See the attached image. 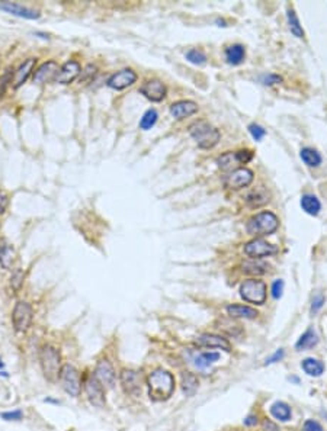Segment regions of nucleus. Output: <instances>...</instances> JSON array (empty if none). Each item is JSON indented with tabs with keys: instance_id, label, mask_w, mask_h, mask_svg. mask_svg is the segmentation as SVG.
<instances>
[{
	"instance_id": "50",
	"label": "nucleus",
	"mask_w": 327,
	"mask_h": 431,
	"mask_svg": "<svg viewBox=\"0 0 327 431\" xmlns=\"http://www.w3.org/2000/svg\"><path fill=\"white\" fill-rule=\"evenodd\" d=\"M2 366H3V363H2V360H0V368H2Z\"/></svg>"
},
{
	"instance_id": "42",
	"label": "nucleus",
	"mask_w": 327,
	"mask_h": 431,
	"mask_svg": "<svg viewBox=\"0 0 327 431\" xmlns=\"http://www.w3.org/2000/svg\"><path fill=\"white\" fill-rule=\"evenodd\" d=\"M323 305H324V297H323V295H317V297H314V299H313V304H311V312H313V314L318 312V311L323 308Z\"/></svg>"
},
{
	"instance_id": "35",
	"label": "nucleus",
	"mask_w": 327,
	"mask_h": 431,
	"mask_svg": "<svg viewBox=\"0 0 327 431\" xmlns=\"http://www.w3.org/2000/svg\"><path fill=\"white\" fill-rule=\"evenodd\" d=\"M157 119H159L157 110H156V109H148L144 115H143L141 121H140V128L144 129V131H148V129H151V128L156 125Z\"/></svg>"
},
{
	"instance_id": "45",
	"label": "nucleus",
	"mask_w": 327,
	"mask_h": 431,
	"mask_svg": "<svg viewBox=\"0 0 327 431\" xmlns=\"http://www.w3.org/2000/svg\"><path fill=\"white\" fill-rule=\"evenodd\" d=\"M2 417L5 420H8V421H18V420H20L24 417V414H22L20 410H16V411H12V413H3Z\"/></svg>"
},
{
	"instance_id": "41",
	"label": "nucleus",
	"mask_w": 327,
	"mask_h": 431,
	"mask_svg": "<svg viewBox=\"0 0 327 431\" xmlns=\"http://www.w3.org/2000/svg\"><path fill=\"white\" fill-rule=\"evenodd\" d=\"M281 81L282 77L278 76V74H266V76L262 77V83H264L265 86H273V84H278Z\"/></svg>"
},
{
	"instance_id": "24",
	"label": "nucleus",
	"mask_w": 327,
	"mask_h": 431,
	"mask_svg": "<svg viewBox=\"0 0 327 431\" xmlns=\"http://www.w3.org/2000/svg\"><path fill=\"white\" fill-rule=\"evenodd\" d=\"M300 203H301V208H302V211L311 216H317L318 212H320V209H321V203H320V200H318L317 196L310 195V193L301 196Z\"/></svg>"
},
{
	"instance_id": "36",
	"label": "nucleus",
	"mask_w": 327,
	"mask_h": 431,
	"mask_svg": "<svg viewBox=\"0 0 327 431\" xmlns=\"http://www.w3.org/2000/svg\"><path fill=\"white\" fill-rule=\"evenodd\" d=\"M186 60L192 64H197V65H202V64L207 63V55L202 50H198V48H193V50H189L186 53Z\"/></svg>"
},
{
	"instance_id": "18",
	"label": "nucleus",
	"mask_w": 327,
	"mask_h": 431,
	"mask_svg": "<svg viewBox=\"0 0 327 431\" xmlns=\"http://www.w3.org/2000/svg\"><path fill=\"white\" fill-rule=\"evenodd\" d=\"M197 344L201 347H209V349H221V350L230 351L231 346L230 343L217 334H202L197 338Z\"/></svg>"
},
{
	"instance_id": "7",
	"label": "nucleus",
	"mask_w": 327,
	"mask_h": 431,
	"mask_svg": "<svg viewBox=\"0 0 327 431\" xmlns=\"http://www.w3.org/2000/svg\"><path fill=\"white\" fill-rule=\"evenodd\" d=\"M243 252H245L246 256L250 257V259H259V260H262L264 257H269V256H272V254H276V253H278V247L273 245V244L268 243L264 238H254L252 241L245 244Z\"/></svg>"
},
{
	"instance_id": "14",
	"label": "nucleus",
	"mask_w": 327,
	"mask_h": 431,
	"mask_svg": "<svg viewBox=\"0 0 327 431\" xmlns=\"http://www.w3.org/2000/svg\"><path fill=\"white\" fill-rule=\"evenodd\" d=\"M95 377L99 380V383L105 388H114L115 385V370L108 360H100L96 365Z\"/></svg>"
},
{
	"instance_id": "48",
	"label": "nucleus",
	"mask_w": 327,
	"mask_h": 431,
	"mask_svg": "<svg viewBox=\"0 0 327 431\" xmlns=\"http://www.w3.org/2000/svg\"><path fill=\"white\" fill-rule=\"evenodd\" d=\"M262 425H264L265 431H279L278 430V427H276L272 421H269V420H265Z\"/></svg>"
},
{
	"instance_id": "13",
	"label": "nucleus",
	"mask_w": 327,
	"mask_h": 431,
	"mask_svg": "<svg viewBox=\"0 0 327 431\" xmlns=\"http://www.w3.org/2000/svg\"><path fill=\"white\" fill-rule=\"evenodd\" d=\"M82 73V67L80 64L74 60H70L67 63H64L60 69H58V73L55 76L54 81L58 83V84H70L72 81H74L77 79V76Z\"/></svg>"
},
{
	"instance_id": "31",
	"label": "nucleus",
	"mask_w": 327,
	"mask_h": 431,
	"mask_svg": "<svg viewBox=\"0 0 327 431\" xmlns=\"http://www.w3.org/2000/svg\"><path fill=\"white\" fill-rule=\"evenodd\" d=\"M317 343H318L317 334L313 331V330H307V331L301 335L300 340H298L297 344H295V347H297L298 350H306V349H311V347L317 346Z\"/></svg>"
},
{
	"instance_id": "17",
	"label": "nucleus",
	"mask_w": 327,
	"mask_h": 431,
	"mask_svg": "<svg viewBox=\"0 0 327 431\" xmlns=\"http://www.w3.org/2000/svg\"><path fill=\"white\" fill-rule=\"evenodd\" d=\"M197 112H198V105L192 100H179V102H175L170 106V115L179 121L192 117Z\"/></svg>"
},
{
	"instance_id": "10",
	"label": "nucleus",
	"mask_w": 327,
	"mask_h": 431,
	"mask_svg": "<svg viewBox=\"0 0 327 431\" xmlns=\"http://www.w3.org/2000/svg\"><path fill=\"white\" fill-rule=\"evenodd\" d=\"M137 79H138V76L134 70L124 69V70H119L115 74H112L106 81V86L114 90H124L129 86H133L137 81Z\"/></svg>"
},
{
	"instance_id": "3",
	"label": "nucleus",
	"mask_w": 327,
	"mask_h": 431,
	"mask_svg": "<svg viewBox=\"0 0 327 431\" xmlns=\"http://www.w3.org/2000/svg\"><path fill=\"white\" fill-rule=\"evenodd\" d=\"M189 134L195 140L197 145L204 150H209V148L215 147L221 138L220 131L207 121H195L193 124H191Z\"/></svg>"
},
{
	"instance_id": "11",
	"label": "nucleus",
	"mask_w": 327,
	"mask_h": 431,
	"mask_svg": "<svg viewBox=\"0 0 327 431\" xmlns=\"http://www.w3.org/2000/svg\"><path fill=\"white\" fill-rule=\"evenodd\" d=\"M140 93L151 102H162L166 98L167 89L162 80L151 79L143 83V86L140 87Z\"/></svg>"
},
{
	"instance_id": "37",
	"label": "nucleus",
	"mask_w": 327,
	"mask_h": 431,
	"mask_svg": "<svg viewBox=\"0 0 327 431\" xmlns=\"http://www.w3.org/2000/svg\"><path fill=\"white\" fill-rule=\"evenodd\" d=\"M24 278H25V273H24L22 270H16V271L12 275V278H10V285H12V287H13L15 290H19L20 286L24 285Z\"/></svg>"
},
{
	"instance_id": "15",
	"label": "nucleus",
	"mask_w": 327,
	"mask_h": 431,
	"mask_svg": "<svg viewBox=\"0 0 327 431\" xmlns=\"http://www.w3.org/2000/svg\"><path fill=\"white\" fill-rule=\"evenodd\" d=\"M0 9L8 12L10 15H15V16H19V18H25V19H39L41 13L38 10L29 9V8H25L19 3H12V2H2L0 3Z\"/></svg>"
},
{
	"instance_id": "44",
	"label": "nucleus",
	"mask_w": 327,
	"mask_h": 431,
	"mask_svg": "<svg viewBox=\"0 0 327 431\" xmlns=\"http://www.w3.org/2000/svg\"><path fill=\"white\" fill-rule=\"evenodd\" d=\"M284 356H285V351L282 350V349H279V350L275 351L271 357H268V359H266L265 365H273V363H276V361H281V360L284 359Z\"/></svg>"
},
{
	"instance_id": "38",
	"label": "nucleus",
	"mask_w": 327,
	"mask_h": 431,
	"mask_svg": "<svg viewBox=\"0 0 327 431\" xmlns=\"http://www.w3.org/2000/svg\"><path fill=\"white\" fill-rule=\"evenodd\" d=\"M249 132H250V135L253 137V140H256V141H260L266 135V131L260 125H257V124H250L249 125Z\"/></svg>"
},
{
	"instance_id": "29",
	"label": "nucleus",
	"mask_w": 327,
	"mask_h": 431,
	"mask_svg": "<svg viewBox=\"0 0 327 431\" xmlns=\"http://www.w3.org/2000/svg\"><path fill=\"white\" fill-rule=\"evenodd\" d=\"M287 19H288V27H290L291 34L294 36H297V38H300V39L304 38V29L301 27L300 19L297 16L295 10L291 9V8L287 10Z\"/></svg>"
},
{
	"instance_id": "21",
	"label": "nucleus",
	"mask_w": 327,
	"mask_h": 431,
	"mask_svg": "<svg viewBox=\"0 0 327 431\" xmlns=\"http://www.w3.org/2000/svg\"><path fill=\"white\" fill-rule=\"evenodd\" d=\"M269 264L264 260L259 259H250V260L245 261L242 264V270L246 275H252V276H260L269 271Z\"/></svg>"
},
{
	"instance_id": "9",
	"label": "nucleus",
	"mask_w": 327,
	"mask_h": 431,
	"mask_svg": "<svg viewBox=\"0 0 327 431\" xmlns=\"http://www.w3.org/2000/svg\"><path fill=\"white\" fill-rule=\"evenodd\" d=\"M12 321L15 330L19 332H25L29 328V325L32 323V308L28 302L19 301L18 304L13 308V314H12Z\"/></svg>"
},
{
	"instance_id": "40",
	"label": "nucleus",
	"mask_w": 327,
	"mask_h": 431,
	"mask_svg": "<svg viewBox=\"0 0 327 431\" xmlns=\"http://www.w3.org/2000/svg\"><path fill=\"white\" fill-rule=\"evenodd\" d=\"M271 292H272L273 299H279L282 297V292H284V280H281V279L275 280L272 283V287H271Z\"/></svg>"
},
{
	"instance_id": "30",
	"label": "nucleus",
	"mask_w": 327,
	"mask_h": 431,
	"mask_svg": "<svg viewBox=\"0 0 327 431\" xmlns=\"http://www.w3.org/2000/svg\"><path fill=\"white\" fill-rule=\"evenodd\" d=\"M217 164L221 170L227 171V170H233V169H234L236 166H238L240 163H238V160H237L236 153H233V151H227V153H224L223 155H220V157H218Z\"/></svg>"
},
{
	"instance_id": "27",
	"label": "nucleus",
	"mask_w": 327,
	"mask_h": 431,
	"mask_svg": "<svg viewBox=\"0 0 327 431\" xmlns=\"http://www.w3.org/2000/svg\"><path fill=\"white\" fill-rule=\"evenodd\" d=\"M198 377L195 376L191 372H185L182 375V391L183 394H186L188 396H191L195 394V391L198 389Z\"/></svg>"
},
{
	"instance_id": "16",
	"label": "nucleus",
	"mask_w": 327,
	"mask_h": 431,
	"mask_svg": "<svg viewBox=\"0 0 327 431\" xmlns=\"http://www.w3.org/2000/svg\"><path fill=\"white\" fill-rule=\"evenodd\" d=\"M121 383L127 394L136 395L141 389V376L136 370H122L121 373Z\"/></svg>"
},
{
	"instance_id": "49",
	"label": "nucleus",
	"mask_w": 327,
	"mask_h": 431,
	"mask_svg": "<svg viewBox=\"0 0 327 431\" xmlns=\"http://www.w3.org/2000/svg\"><path fill=\"white\" fill-rule=\"evenodd\" d=\"M256 424H257V417L256 415H249V417L245 418V425L252 427V425H256Z\"/></svg>"
},
{
	"instance_id": "4",
	"label": "nucleus",
	"mask_w": 327,
	"mask_h": 431,
	"mask_svg": "<svg viewBox=\"0 0 327 431\" xmlns=\"http://www.w3.org/2000/svg\"><path fill=\"white\" fill-rule=\"evenodd\" d=\"M39 361H41V368L44 372V376L54 382L58 379L60 370H61V356L60 351L57 350L53 346H46L42 347V350L39 353Z\"/></svg>"
},
{
	"instance_id": "28",
	"label": "nucleus",
	"mask_w": 327,
	"mask_h": 431,
	"mask_svg": "<svg viewBox=\"0 0 327 431\" xmlns=\"http://www.w3.org/2000/svg\"><path fill=\"white\" fill-rule=\"evenodd\" d=\"M301 160L306 163L309 167H317L321 164V155L318 153L317 150L314 148H310V147H306L301 150Z\"/></svg>"
},
{
	"instance_id": "8",
	"label": "nucleus",
	"mask_w": 327,
	"mask_h": 431,
	"mask_svg": "<svg viewBox=\"0 0 327 431\" xmlns=\"http://www.w3.org/2000/svg\"><path fill=\"white\" fill-rule=\"evenodd\" d=\"M254 179V173L247 167H238L234 169L231 173H228L224 179L226 188L230 190H240V189L247 188Z\"/></svg>"
},
{
	"instance_id": "5",
	"label": "nucleus",
	"mask_w": 327,
	"mask_h": 431,
	"mask_svg": "<svg viewBox=\"0 0 327 431\" xmlns=\"http://www.w3.org/2000/svg\"><path fill=\"white\" fill-rule=\"evenodd\" d=\"M268 295L266 283L259 279H247L240 285V297L249 304L264 305Z\"/></svg>"
},
{
	"instance_id": "32",
	"label": "nucleus",
	"mask_w": 327,
	"mask_h": 431,
	"mask_svg": "<svg viewBox=\"0 0 327 431\" xmlns=\"http://www.w3.org/2000/svg\"><path fill=\"white\" fill-rule=\"evenodd\" d=\"M220 359V353L217 351H205L201 353L200 356L195 357V366L200 369L208 368L209 365H212L214 361H217Z\"/></svg>"
},
{
	"instance_id": "34",
	"label": "nucleus",
	"mask_w": 327,
	"mask_h": 431,
	"mask_svg": "<svg viewBox=\"0 0 327 431\" xmlns=\"http://www.w3.org/2000/svg\"><path fill=\"white\" fill-rule=\"evenodd\" d=\"M268 200H269V199H268V195H266V192H264V190H254V192H250V193L247 195V198H246V202L252 208L265 205Z\"/></svg>"
},
{
	"instance_id": "20",
	"label": "nucleus",
	"mask_w": 327,
	"mask_h": 431,
	"mask_svg": "<svg viewBox=\"0 0 327 431\" xmlns=\"http://www.w3.org/2000/svg\"><path fill=\"white\" fill-rule=\"evenodd\" d=\"M35 63L36 58H28L25 63H22L19 65V69L15 72V76H13V87L15 89H19L28 80L31 73L34 72Z\"/></svg>"
},
{
	"instance_id": "22",
	"label": "nucleus",
	"mask_w": 327,
	"mask_h": 431,
	"mask_svg": "<svg viewBox=\"0 0 327 431\" xmlns=\"http://www.w3.org/2000/svg\"><path fill=\"white\" fill-rule=\"evenodd\" d=\"M226 60L231 65H240L245 61L246 50L242 44H233L226 48Z\"/></svg>"
},
{
	"instance_id": "26",
	"label": "nucleus",
	"mask_w": 327,
	"mask_h": 431,
	"mask_svg": "<svg viewBox=\"0 0 327 431\" xmlns=\"http://www.w3.org/2000/svg\"><path fill=\"white\" fill-rule=\"evenodd\" d=\"M271 414H272L273 418H276L282 422L290 421L291 415H292L290 405L287 402H282V401H278L271 406Z\"/></svg>"
},
{
	"instance_id": "43",
	"label": "nucleus",
	"mask_w": 327,
	"mask_h": 431,
	"mask_svg": "<svg viewBox=\"0 0 327 431\" xmlns=\"http://www.w3.org/2000/svg\"><path fill=\"white\" fill-rule=\"evenodd\" d=\"M10 80V72L8 70V72L5 73L2 77H0V99L3 98V95H5V92H6V87H8V83H9Z\"/></svg>"
},
{
	"instance_id": "1",
	"label": "nucleus",
	"mask_w": 327,
	"mask_h": 431,
	"mask_svg": "<svg viewBox=\"0 0 327 431\" xmlns=\"http://www.w3.org/2000/svg\"><path fill=\"white\" fill-rule=\"evenodd\" d=\"M148 394L153 401H166L172 396L175 391V379L172 373L163 369H157L150 373L147 379Z\"/></svg>"
},
{
	"instance_id": "47",
	"label": "nucleus",
	"mask_w": 327,
	"mask_h": 431,
	"mask_svg": "<svg viewBox=\"0 0 327 431\" xmlns=\"http://www.w3.org/2000/svg\"><path fill=\"white\" fill-rule=\"evenodd\" d=\"M9 205V199H8V195L0 189V215L6 212V208Z\"/></svg>"
},
{
	"instance_id": "2",
	"label": "nucleus",
	"mask_w": 327,
	"mask_h": 431,
	"mask_svg": "<svg viewBox=\"0 0 327 431\" xmlns=\"http://www.w3.org/2000/svg\"><path fill=\"white\" fill-rule=\"evenodd\" d=\"M279 228V219L271 211H262L253 215L246 225V230L249 235H253L256 238L272 235Z\"/></svg>"
},
{
	"instance_id": "46",
	"label": "nucleus",
	"mask_w": 327,
	"mask_h": 431,
	"mask_svg": "<svg viewBox=\"0 0 327 431\" xmlns=\"http://www.w3.org/2000/svg\"><path fill=\"white\" fill-rule=\"evenodd\" d=\"M302 431H323V427L314 420H307L304 422V428Z\"/></svg>"
},
{
	"instance_id": "23",
	"label": "nucleus",
	"mask_w": 327,
	"mask_h": 431,
	"mask_svg": "<svg viewBox=\"0 0 327 431\" xmlns=\"http://www.w3.org/2000/svg\"><path fill=\"white\" fill-rule=\"evenodd\" d=\"M227 312L233 318H245V320H254L257 316V311L247 305H228Z\"/></svg>"
},
{
	"instance_id": "6",
	"label": "nucleus",
	"mask_w": 327,
	"mask_h": 431,
	"mask_svg": "<svg viewBox=\"0 0 327 431\" xmlns=\"http://www.w3.org/2000/svg\"><path fill=\"white\" fill-rule=\"evenodd\" d=\"M60 383L63 389L72 396H79L82 391V382H80V375L79 370L72 366V365H64L60 370Z\"/></svg>"
},
{
	"instance_id": "19",
	"label": "nucleus",
	"mask_w": 327,
	"mask_h": 431,
	"mask_svg": "<svg viewBox=\"0 0 327 431\" xmlns=\"http://www.w3.org/2000/svg\"><path fill=\"white\" fill-rule=\"evenodd\" d=\"M58 73V64L55 61H47L34 73V81L36 84H44L47 81L54 80Z\"/></svg>"
},
{
	"instance_id": "12",
	"label": "nucleus",
	"mask_w": 327,
	"mask_h": 431,
	"mask_svg": "<svg viewBox=\"0 0 327 431\" xmlns=\"http://www.w3.org/2000/svg\"><path fill=\"white\" fill-rule=\"evenodd\" d=\"M84 391H86V395H88V399L91 401L92 405L95 406H105V392H103V387L99 383V380L95 377V375H92L86 379L84 382Z\"/></svg>"
},
{
	"instance_id": "39",
	"label": "nucleus",
	"mask_w": 327,
	"mask_h": 431,
	"mask_svg": "<svg viewBox=\"0 0 327 431\" xmlns=\"http://www.w3.org/2000/svg\"><path fill=\"white\" fill-rule=\"evenodd\" d=\"M236 155L240 164H247V163L253 160L254 154L252 150H240V151H236Z\"/></svg>"
},
{
	"instance_id": "33",
	"label": "nucleus",
	"mask_w": 327,
	"mask_h": 431,
	"mask_svg": "<svg viewBox=\"0 0 327 431\" xmlns=\"http://www.w3.org/2000/svg\"><path fill=\"white\" fill-rule=\"evenodd\" d=\"M15 250L10 245H3L0 248V264L3 269H10L15 261Z\"/></svg>"
},
{
	"instance_id": "25",
	"label": "nucleus",
	"mask_w": 327,
	"mask_h": 431,
	"mask_svg": "<svg viewBox=\"0 0 327 431\" xmlns=\"http://www.w3.org/2000/svg\"><path fill=\"white\" fill-rule=\"evenodd\" d=\"M301 368H302V370H304L309 376L314 377L320 376V375L324 372V365H323V361H320V360L317 359H313V357L302 360Z\"/></svg>"
}]
</instances>
